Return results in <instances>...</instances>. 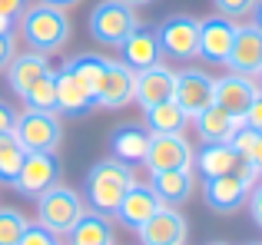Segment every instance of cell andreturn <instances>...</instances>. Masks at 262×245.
<instances>
[{"instance_id": "cell-6", "label": "cell", "mask_w": 262, "mask_h": 245, "mask_svg": "<svg viewBox=\"0 0 262 245\" xmlns=\"http://www.w3.org/2000/svg\"><path fill=\"white\" fill-rule=\"evenodd\" d=\"M13 136L20 139V146L27 153H57L60 139H63V122L57 113H37V110H24L17 116Z\"/></svg>"}, {"instance_id": "cell-40", "label": "cell", "mask_w": 262, "mask_h": 245, "mask_svg": "<svg viewBox=\"0 0 262 245\" xmlns=\"http://www.w3.org/2000/svg\"><path fill=\"white\" fill-rule=\"evenodd\" d=\"M13 30H17V20H10V17L0 13V33H13Z\"/></svg>"}, {"instance_id": "cell-45", "label": "cell", "mask_w": 262, "mask_h": 245, "mask_svg": "<svg viewBox=\"0 0 262 245\" xmlns=\"http://www.w3.org/2000/svg\"><path fill=\"white\" fill-rule=\"evenodd\" d=\"M252 245H259V242H252Z\"/></svg>"}, {"instance_id": "cell-21", "label": "cell", "mask_w": 262, "mask_h": 245, "mask_svg": "<svg viewBox=\"0 0 262 245\" xmlns=\"http://www.w3.org/2000/svg\"><path fill=\"white\" fill-rule=\"evenodd\" d=\"M149 186L160 195L163 206L179 209L196 189V179H192V169H163V173H149Z\"/></svg>"}, {"instance_id": "cell-36", "label": "cell", "mask_w": 262, "mask_h": 245, "mask_svg": "<svg viewBox=\"0 0 262 245\" xmlns=\"http://www.w3.org/2000/svg\"><path fill=\"white\" fill-rule=\"evenodd\" d=\"M17 116H20V113L13 110L7 100H0V136H4V133H13V126H17Z\"/></svg>"}, {"instance_id": "cell-11", "label": "cell", "mask_w": 262, "mask_h": 245, "mask_svg": "<svg viewBox=\"0 0 262 245\" xmlns=\"http://www.w3.org/2000/svg\"><path fill=\"white\" fill-rule=\"evenodd\" d=\"M259 93L256 80L252 77H243V73H226V77L212 80V103L219 106V110H226L229 116H236L239 122H243L246 110H249L252 96Z\"/></svg>"}, {"instance_id": "cell-3", "label": "cell", "mask_w": 262, "mask_h": 245, "mask_svg": "<svg viewBox=\"0 0 262 245\" xmlns=\"http://www.w3.org/2000/svg\"><path fill=\"white\" fill-rule=\"evenodd\" d=\"M259 179L262 176L256 173V166H252L249 159H243L236 173L216 176V179H203V199H206V206H209L212 212L232 215V212H239V209L246 206L249 189L256 186Z\"/></svg>"}, {"instance_id": "cell-33", "label": "cell", "mask_w": 262, "mask_h": 245, "mask_svg": "<svg viewBox=\"0 0 262 245\" xmlns=\"http://www.w3.org/2000/svg\"><path fill=\"white\" fill-rule=\"evenodd\" d=\"M243 126H249V129H256V133H262V90L252 96L249 110H246V116H243Z\"/></svg>"}, {"instance_id": "cell-41", "label": "cell", "mask_w": 262, "mask_h": 245, "mask_svg": "<svg viewBox=\"0 0 262 245\" xmlns=\"http://www.w3.org/2000/svg\"><path fill=\"white\" fill-rule=\"evenodd\" d=\"M252 13H256V20H252V23H256L259 30H262V0H256V7H252Z\"/></svg>"}, {"instance_id": "cell-12", "label": "cell", "mask_w": 262, "mask_h": 245, "mask_svg": "<svg viewBox=\"0 0 262 245\" xmlns=\"http://www.w3.org/2000/svg\"><path fill=\"white\" fill-rule=\"evenodd\" d=\"M173 93H176V70L163 63L133 70V100L140 106L166 103V100H173Z\"/></svg>"}, {"instance_id": "cell-7", "label": "cell", "mask_w": 262, "mask_h": 245, "mask_svg": "<svg viewBox=\"0 0 262 245\" xmlns=\"http://www.w3.org/2000/svg\"><path fill=\"white\" fill-rule=\"evenodd\" d=\"M156 37H160V50L163 57L186 63V60L196 57L199 46V20L192 13H169L160 27H156Z\"/></svg>"}, {"instance_id": "cell-16", "label": "cell", "mask_w": 262, "mask_h": 245, "mask_svg": "<svg viewBox=\"0 0 262 245\" xmlns=\"http://www.w3.org/2000/svg\"><path fill=\"white\" fill-rule=\"evenodd\" d=\"M173 100L186 116H199L206 106H212V77L203 70H183L176 73V93Z\"/></svg>"}, {"instance_id": "cell-38", "label": "cell", "mask_w": 262, "mask_h": 245, "mask_svg": "<svg viewBox=\"0 0 262 245\" xmlns=\"http://www.w3.org/2000/svg\"><path fill=\"white\" fill-rule=\"evenodd\" d=\"M246 159H249L252 166H256V173L262 176V133L256 136V142H252V149H249V153H246Z\"/></svg>"}, {"instance_id": "cell-5", "label": "cell", "mask_w": 262, "mask_h": 245, "mask_svg": "<svg viewBox=\"0 0 262 245\" xmlns=\"http://www.w3.org/2000/svg\"><path fill=\"white\" fill-rule=\"evenodd\" d=\"M86 212L80 192L67 186H53L50 192H43L37 199V222L43 229H50L53 235H67L73 226L80 222V215Z\"/></svg>"}, {"instance_id": "cell-2", "label": "cell", "mask_w": 262, "mask_h": 245, "mask_svg": "<svg viewBox=\"0 0 262 245\" xmlns=\"http://www.w3.org/2000/svg\"><path fill=\"white\" fill-rule=\"evenodd\" d=\"M20 33L24 40L30 43V50L37 53H60L70 40V17L57 7H47V4H37V7H27V13L20 17Z\"/></svg>"}, {"instance_id": "cell-1", "label": "cell", "mask_w": 262, "mask_h": 245, "mask_svg": "<svg viewBox=\"0 0 262 245\" xmlns=\"http://www.w3.org/2000/svg\"><path fill=\"white\" fill-rule=\"evenodd\" d=\"M136 182L133 176V166H126V162L120 159H96L93 166H90L86 179H83V192L86 195V206L90 212H100V215H113L116 206H120V199L126 195V189Z\"/></svg>"}, {"instance_id": "cell-13", "label": "cell", "mask_w": 262, "mask_h": 245, "mask_svg": "<svg viewBox=\"0 0 262 245\" xmlns=\"http://www.w3.org/2000/svg\"><path fill=\"white\" fill-rule=\"evenodd\" d=\"M163 209V202H160V195L153 192V186L149 182H133V186L126 189V195L120 199V206H116V222L120 226H126V229H140L143 222H149L156 212Z\"/></svg>"}, {"instance_id": "cell-8", "label": "cell", "mask_w": 262, "mask_h": 245, "mask_svg": "<svg viewBox=\"0 0 262 245\" xmlns=\"http://www.w3.org/2000/svg\"><path fill=\"white\" fill-rule=\"evenodd\" d=\"M60 173H63V169H60L57 153H27L24 169H20L13 189H17L24 199L37 202L43 192H50L53 186H60Z\"/></svg>"}, {"instance_id": "cell-34", "label": "cell", "mask_w": 262, "mask_h": 245, "mask_svg": "<svg viewBox=\"0 0 262 245\" xmlns=\"http://www.w3.org/2000/svg\"><path fill=\"white\" fill-rule=\"evenodd\" d=\"M246 206H249V215H252V222L262 229V179L256 182V186L249 189V199H246Z\"/></svg>"}, {"instance_id": "cell-30", "label": "cell", "mask_w": 262, "mask_h": 245, "mask_svg": "<svg viewBox=\"0 0 262 245\" xmlns=\"http://www.w3.org/2000/svg\"><path fill=\"white\" fill-rule=\"evenodd\" d=\"M27 226H30V219H27L20 209L0 206V245H17Z\"/></svg>"}, {"instance_id": "cell-32", "label": "cell", "mask_w": 262, "mask_h": 245, "mask_svg": "<svg viewBox=\"0 0 262 245\" xmlns=\"http://www.w3.org/2000/svg\"><path fill=\"white\" fill-rule=\"evenodd\" d=\"M212 7L219 10V17L239 20V17H246V13H252L256 0H212Z\"/></svg>"}, {"instance_id": "cell-19", "label": "cell", "mask_w": 262, "mask_h": 245, "mask_svg": "<svg viewBox=\"0 0 262 245\" xmlns=\"http://www.w3.org/2000/svg\"><path fill=\"white\" fill-rule=\"evenodd\" d=\"M47 73H53L50 57H47V53H37V50H27V53H17V57L10 60V66H7V83H10V90L17 93V96H24V93L30 90L40 77H47Z\"/></svg>"}, {"instance_id": "cell-35", "label": "cell", "mask_w": 262, "mask_h": 245, "mask_svg": "<svg viewBox=\"0 0 262 245\" xmlns=\"http://www.w3.org/2000/svg\"><path fill=\"white\" fill-rule=\"evenodd\" d=\"M13 57H17V43H13V33H0V70H7Z\"/></svg>"}, {"instance_id": "cell-29", "label": "cell", "mask_w": 262, "mask_h": 245, "mask_svg": "<svg viewBox=\"0 0 262 245\" xmlns=\"http://www.w3.org/2000/svg\"><path fill=\"white\" fill-rule=\"evenodd\" d=\"M24 106L27 110H37V113H57V70L40 77L30 90L24 93Z\"/></svg>"}, {"instance_id": "cell-39", "label": "cell", "mask_w": 262, "mask_h": 245, "mask_svg": "<svg viewBox=\"0 0 262 245\" xmlns=\"http://www.w3.org/2000/svg\"><path fill=\"white\" fill-rule=\"evenodd\" d=\"M40 4H47V7H57V10H70V7H77L80 0H40Z\"/></svg>"}, {"instance_id": "cell-25", "label": "cell", "mask_w": 262, "mask_h": 245, "mask_svg": "<svg viewBox=\"0 0 262 245\" xmlns=\"http://www.w3.org/2000/svg\"><path fill=\"white\" fill-rule=\"evenodd\" d=\"M192 122H196V136L203 142H229L232 133H236V126H239V119L229 116L226 110H219L216 103L206 106L199 116H192Z\"/></svg>"}, {"instance_id": "cell-28", "label": "cell", "mask_w": 262, "mask_h": 245, "mask_svg": "<svg viewBox=\"0 0 262 245\" xmlns=\"http://www.w3.org/2000/svg\"><path fill=\"white\" fill-rule=\"evenodd\" d=\"M24 159H27V149L20 146V139L13 133H4L0 136V186H13L24 169Z\"/></svg>"}, {"instance_id": "cell-27", "label": "cell", "mask_w": 262, "mask_h": 245, "mask_svg": "<svg viewBox=\"0 0 262 245\" xmlns=\"http://www.w3.org/2000/svg\"><path fill=\"white\" fill-rule=\"evenodd\" d=\"M63 66L80 80V83L86 86V93H90L93 100L100 96L103 77H106V66H110V60H106V57H100V53H77V57H70Z\"/></svg>"}, {"instance_id": "cell-31", "label": "cell", "mask_w": 262, "mask_h": 245, "mask_svg": "<svg viewBox=\"0 0 262 245\" xmlns=\"http://www.w3.org/2000/svg\"><path fill=\"white\" fill-rule=\"evenodd\" d=\"M17 245H60V235H53L50 229H43L40 222H30V226L24 229V235H20Z\"/></svg>"}, {"instance_id": "cell-9", "label": "cell", "mask_w": 262, "mask_h": 245, "mask_svg": "<svg viewBox=\"0 0 262 245\" xmlns=\"http://www.w3.org/2000/svg\"><path fill=\"white\" fill-rule=\"evenodd\" d=\"M232 40H236V20L229 17H212L199 20V46H196V57L206 60V63H223L229 60V50H232Z\"/></svg>"}, {"instance_id": "cell-42", "label": "cell", "mask_w": 262, "mask_h": 245, "mask_svg": "<svg viewBox=\"0 0 262 245\" xmlns=\"http://www.w3.org/2000/svg\"><path fill=\"white\" fill-rule=\"evenodd\" d=\"M123 4H129V7H146V4H153V0H123Z\"/></svg>"}, {"instance_id": "cell-26", "label": "cell", "mask_w": 262, "mask_h": 245, "mask_svg": "<svg viewBox=\"0 0 262 245\" xmlns=\"http://www.w3.org/2000/svg\"><path fill=\"white\" fill-rule=\"evenodd\" d=\"M70 245H113V222L110 215L100 212H83L80 222L67 232Z\"/></svg>"}, {"instance_id": "cell-44", "label": "cell", "mask_w": 262, "mask_h": 245, "mask_svg": "<svg viewBox=\"0 0 262 245\" xmlns=\"http://www.w3.org/2000/svg\"><path fill=\"white\" fill-rule=\"evenodd\" d=\"M259 83H262V70H259Z\"/></svg>"}, {"instance_id": "cell-17", "label": "cell", "mask_w": 262, "mask_h": 245, "mask_svg": "<svg viewBox=\"0 0 262 245\" xmlns=\"http://www.w3.org/2000/svg\"><path fill=\"white\" fill-rule=\"evenodd\" d=\"M120 63L129 70H143V66L163 63V50H160V37H156V27H136L120 46Z\"/></svg>"}, {"instance_id": "cell-24", "label": "cell", "mask_w": 262, "mask_h": 245, "mask_svg": "<svg viewBox=\"0 0 262 245\" xmlns=\"http://www.w3.org/2000/svg\"><path fill=\"white\" fill-rule=\"evenodd\" d=\"M186 116L179 110L176 100H166V103H153V106H143V126L149 129V136H166V133H186Z\"/></svg>"}, {"instance_id": "cell-20", "label": "cell", "mask_w": 262, "mask_h": 245, "mask_svg": "<svg viewBox=\"0 0 262 245\" xmlns=\"http://www.w3.org/2000/svg\"><path fill=\"white\" fill-rule=\"evenodd\" d=\"M129 100H133V70L116 63V60H110L100 96H96V106H103V110H123V106H129Z\"/></svg>"}, {"instance_id": "cell-15", "label": "cell", "mask_w": 262, "mask_h": 245, "mask_svg": "<svg viewBox=\"0 0 262 245\" xmlns=\"http://www.w3.org/2000/svg\"><path fill=\"white\" fill-rule=\"evenodd\" d=\"M226 66L232 73H243V77H259V70H262V30L256 23L236 27V40H232Z\"/></svg>"}, {"instance_id": "cell-43", "label": "cell", "mask_w": 262, "mask_h": 245, "mask_svg": "<svg viewBox=\"0 0 262 245\" xmlns=\"http://www.w3.org/2000/svg\"><path fill=\"white\" fill-rule=\"evenodd\" d=\"M209 245H226V242H209Z\"/></svg>"}, {"instance_id": "cell-4", "label": "cell", "mask_w": 262, "mask_h": 245, "mask_svg": "<svg viewBox=\"0 0 262 245\" xmlns=\"http://www.w3.org/2000/svg\"><path fill=\"white\" fill-rule=\"evenodd\" d=\"M90 37L103 46H120L129 33L140 27L136 20V7L123 4V0H100V4L90 10Z\"/></svg>"}, {"instance_id": "cell-18", "label": "cell", "mask_w": 262, "mask_h": 245, "mask_svg": "<svg viewBox=\"0 0 262 245\" xmlns=\"http://www.w3.org/2000/svg\"><path fill=\"white\" fill-rule=\"evenodd\" d=\"M149 149V129L143 122H120L110 133V153L126 166H143Z\"/></svg>"}, {"instance_id": "cell-23", "label": "cell", "mask_w": 262, "mask_h": 245, "mask_svg": "<svg viewBox=\"0 0 262 245\" xmlns=\"http://www.w3.org/2000/svg\"><path fill=\"white\" fill-rule=\"evenodd\" d=\"M90 110H96V100L86 93V86L67 66L57 70V113H63V116H86Z\"/></svg>"}, {"instance_id": "cell-22", "label": "cell", "mask_w": 262, "mask_h": 245, "mask_svg": "<svg viewBox=\"0 0 262 245\" xmlns=\"http://www.w3.org/2000/svg\"><path fill=\"white\" fill-rule=\"evenodd\" d=\"M192 162H196V169L203 173V179H216V176L236 173L243 156L236 153L232 142H203V149L192 153Z\"/></svg>"}, {"instance_id": "cell-37", "label": "cell", "mask_w": 262, "mask_h": 245, "mask_svg": "<svg viewBox=\"0 0 262 245\" xmlns=\"http://www.w3.org/2000/svg\"><path fill=\"white\" fill-rule=\"evenodd\" d=\"M27 0H0V13H4V17H10V20H17L20 23V17H24L27 13Z\"/></svg>"}, {"instance_id": "cell-10", "label": "cell", "mask_w": 262, "mask_h": 245, "mask_svg": "<svg viewBox=\"0 0 262 245\" xmlns=\"http://www.w3.org/2000/svg\"><path fill=\"white\" fill-rule=\"evenodd\" d=\"M143 166L149 173H163V169H189L192 166V146L186 133H166V136H149V149Z\"/></svg>"}, {"instance_id": "cell-14", "label": "cell", "mask_w": 262, "mask_h": 245, "mask_svg": "<svg viewBox=\"0 0 262 245\" xmlns=\"http://www.w3.org/2000/svg\"><path fill=\"white\" fill-rule=\"evenodd\" d=\"M140 242L143 245H186V235H189V222L186 215L173 206H163L160 212L149 222H143L140 229Z\"/></svg>"}]
</instances>
